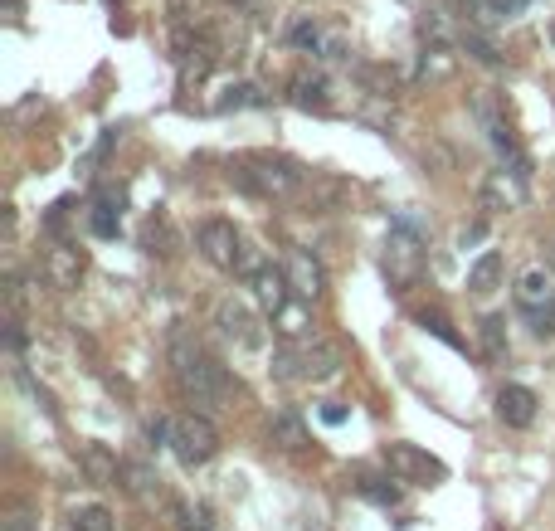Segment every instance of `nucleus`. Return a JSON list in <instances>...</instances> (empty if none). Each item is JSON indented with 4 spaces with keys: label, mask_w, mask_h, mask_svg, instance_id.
I'll return each mask as SVG.
<instances>
[{
    "label": "nucleus",
    "mask_w": 555,
    "mask_h": 531,
    "mask_svg": "<svg viewBox=\"0 0 555 531\" xmlns=\"http://www.w3.org/2000/svg\"><path fill=\"white\" fill-rule=\"evenodd\" d=\"M171 376L181 385V395L195 405V410H210V405H220L224 395V371L200 351V346L190 342L185 332L171 337Z\"/></svg>",
    "instance_id": "f257e3e1"
},
{
    "label": "nucleus",
    "mask_w": 555,
    "mask_h": 531,
    "mask_svg": "<svg viewBox=\"0 0 555 531\" xmlns=\"http://www.w3.org/2000/svg\"><path fill=\"white\" fill-rule=\"evenodd\" d=\"M239 186L263 195V200H283V195H293L302 186V166L288 161V156L254 152V156H244V166H239Z\"/></svg>",
    "instance_id": "f03ea898"
},
{
    "label": "nucleus",
    "mask_w": 555,
    "mask_h": 531,
    "mask_svg": "<svg viewBox=\"0 0 555 531\" xmlns=\"http://www.w3.org/2000/svg\"><path fill=\"white\" fill-rule=\"evenodd\" d=\"M166 444H171V454L181 458L185 468H200V463H210V458L220 454V429L210 424V415H181L171 419V434H166Z\"/></svg>",
    "instance_id": "7ed1b4c3"
},
{
    "label": "nucleus",
    "mask_w": 555,
    "mask_h": 531,
    "mask_svg": "<svg viewBox=\"0 0 555 531\" xmlns=\"http://www.w3.org/2000/svg\"><path fill=\"white\" fill-rule=\"evenodd\" d=\"M195 244H200V254H205L215 268H224V273H239L244 239H239V229L229 225V220H205V225L195 229Z\"/></svg>",
    "instance_id": "20e7f679"
},
{
    "label": "nucleus",
    "mask_w": 555,
    "mask_h": 531,
    "mask_svg": "<svg viewBox=\"0 0 555 531\" xmlns=\"http://www.w3.org/2000/svg\"><path fill=\"white\" fill-rule=\"evenodd\" d=\"M385 468L400 478V483H444V463L434 454H424L419 444H390L385 449Z\"/></svg>",
    "instance_id": "39448f33"
},
{
    "label": "nucleus",
    "mask_w": 555,
    "mask_h": 531,
    "mask_svg": "<svg viewBox=\"0 0 555 531\" xmlns=\"http://www.w3.org/2000/svg\"><path fill=\"white\" fill-rule=\"evenodd\" d=\"M526 205V171H492L487 181H482V210H521Z\"/></svg>",
    "instance_id": "423d86ee"
},
{
    "label": "nucleus",
    "mask_w": 555,
    "mask_h": 531,
    "mask_svg": "<svg viewBox=\"0 0 555 531\" xmlns=\"http://www.w3.org/2000/svg\"><path fill=\"white\" fill-rule=\"evenodd\" d=\"M215 322H220V332L229 337V342H239V346H263L268 342V332H263V322L249 312L244 303H220L215 307Z\"/></svg>",
    "instance_id": "0eeeda50"
},
{
    "label": "nucleus",
    "mask_w": 555,
    "mask_h": 531,
    "mask_svg": "<svg viewBox=\"0 0 555 531\" xmlns=\"http://www.w3.org/2000/svg\"><path fill=\"white\" fill-rule=\"evenodd\" d=\"M283 273H288L293 293H297V298H307V303H317V298H322V288H327V273H322V264H317L307 249H293Z\"/></svg>",
    "instance_id": "6e6552de"
},
{
    "label": "nucleus",
    "mask_w": 555,
    "mask_h": 531,
    "mask_svg": "<svg viewBox=\"0 0 555 531\" xmlns=\"http://www.w3.org/2000/svg\"><path fill=\"white\" fill-rule=\"evenodd\" d=\"M517 303L526 307V312H541V307L555 303V273L541 264H531L526 273L517 278Z\"/></svg>",
    "instance_id": "1a4fd4ad"
},
{
    "label": "nucleus",
    "mask_w": 555,
    "mask_h": 531,
    "mask_svg": "<svg viewBox=\"0 0 555 531\" xmlns=\"http://www.w3.org/2000/svg\"><path fill=\"white\" fill-rule=\"evenodd\" d=\"M497 415H502V424H512V429H526V424L536 419V390L502 385V390H497Z\"/></svg>",
    "instance_id": "9d476101"
},
{
    "label": "nucleus",
    "mask_w": 555,
    "mask_h": 531,
    "mask_svg": "<svg viewBox=\"0 0 555 531\" xmlns=\"http://www.w3.org/2000/svg\"><path fill=\"white\" fill-rule=\"evenodd\" d=\"M44 278H49V288H78V278H83V254L69 249V244L49 249V259H44Z\"/></svg>",
    "instance_id": "9b49d317"
},
{
    "label": "nucleus",
    "mask_w": 555,
    "mask_h": 531,
    "mask_svg": "<svg viewBox=\"0 0 555 531\" xmlns=\"http://www.w3.org/2000/svg\"><path fill=\"white\" fill-rule=\"evenodd\" d=\"M249 283H254V298H259L263 312H278L288 298H297L293 283H288V273H278V268H263V273L249 278Z\"/></svg>",
    "instance_id": "f8f14e48"
},
{
    "label": "nucleus",
    "mask_w": 555,
    "mask_h": 531,
    "mask_svg": "<svg viewBox=\"0 0 555 531\" xmlns=\"http://www.w3.org/2000/svg\"><path fill=\"white\" fill-rule=\"evenodd\" d=\"M122 205H127V195L122 190H98V200H93V215H88V225L98 239H112L117 225H122Z\"/></svg>",
    "instance_id": "ddd939ff"
},
{
    "label": "nucleus",
    "mask_w": 555,
    "mask_h": 531,
    "mask_svg": "<svg viewBox=\"0 0 555 531\" xmlns=\"http://www.w3.org/2000/svg\"><path fill=\"white\" fill-rule=\"evenodd\" d=\"M307 298H288V303L278 307V312H273V322H278V337H283V342H307V332H312V312H307Z\"/></svg>",
    "instance_id": "4468645a"
},
{
    "label": "nucleus",
    "mask_w": 555,
    "mask_h": 531,
    "mask_svg": "<svg viewBox=\"0 0 555 531\" xmlns=\"http://www.w3.org/2000/svg\"><path fill=\"white\" fill-rule=\"evenodd\" d=\"M268 439L278 444V449H288V454H297V449H307V429H302V419L297 415H273V424H268Z\"/></svg>",
    "instance_id": "2eb2a0df"
},
{
    "label": "nucleus",
    "mask_w": 555,
    "mask_h": 531,
    "mask_svg": "<svg viewBox=\"0 0 555 531\" xmlns=\"http://www.w3.org/2000/svg\"><path fill=\"white\" fill-rule=\"evenodd\" d=\"M497 283H502V254H497V249H487L478 264L468 268V288H473L478 298H487V293H492Z\"/></svg>",
    "instance_id": "dca6fc26"
},
{
    "label": "nucleus",
    "mask_w": 555,
    "mask_h": 531,
    "mask_svg": "<svg viewBox=\"0 0 555 531\" xmlns=\"http://www.w3.org/2000/svg\"><path fill=\"white\" fill-rule=\"evenodd\" d=\"M332 88H327V78H293V98L297 108H317V113H332V98H327Z\"/></svg>",
    "instance_id": "f3484780"
},
{
    "label": "nucleus",
    "mask_w": 555,
    "mask_h": 531,
    "mask_svg": "<svg viewBox=\"0 0 555 531\" xmlns=\"http://www.w3.org/2000/svg\"><path fill=\"white\" fill-rule=\"evenodd\" d=\"M478 337H482V356L487 361H507V322L502 317H482Z\"/></svg>",
    "instance_id": "a211bd4d"
},
{
    "label": "nucleus",
    "mask_w": 555,
    "mask_h": 531,
    "mask_svg": "<svg viewBox=\"0 0 555 531\" xmlns=\"http://www.w3.org/2000/svg\"><path fill=\"white\" fill-rule=\"evenodd\" d=\"M83 468H88V478L93 483H112L122 468H117V458L103 449V444H83Z\"/></svg>",
    "instance_id": "6ab92c4d"
},
{
    "label": "nucleus",
    "mask_w": 555,
    "mask_h": 531,
    "mask_svg": "<svg viewBox=\"0 0 555 531\" xmlns=\"http://www.w3.org/2000/svg\"><path fill=\"white\" fill-rule=\"evenodd\" d=\"M181 249V239H176V229L166 215H151L147 220V254H176Z\"/></svg>",
    "instance_id": "aec40b11"
},
{
    "label": "nucleus",
    "mask_w": 555,
    "mask_h": 531,
    "mask_svg": "<svg viewBox=\"0 0 555 531\" xmlns=\"http://www.w3.org/2000/svg\"><path fill=\"white\" fill-rule=\"evenodd\" d=\"M322 25L312 20V15H297L293 25H288V44H297V49H307V54H322Z\"/></svg>",
    "instance_id": "412c9836"
},
{
    "label": "nucleus",
    "mask_w": 555,
    "mask_h": 531,
    "mask_svg": "<svg viewBox=\"0 0 555 531\" xmlns=\"http://www.w3.org/2000/svg\"><path fill=\"white\" fill-rule=\"evenodd\" d=\"M220 113H239V108H263V93L254 83H234V88H224V98L215 103Z\"/></svg>",
    "instance_id": "4be33fe9"
},
{
    "label": "nucleus",
    "mask_w": 555,
    "mask_h": 531,
    "mask_svg": "<svg viewBox=\"0 0 555 531\" xmlns=\"http://www.w3.org/2000/svg\"><path fill=\"white\" fill-rule=\"evenodd\" d=\"M122 488L132 497H147L156 493V473H151L147 463H122Z\"/></svg>",
    "instance_id": "5701e85b"
},
{
    "label": "nucleus",
    "mask_w": 555,
    "mask_h": 531,
    "mask_svg": "<svg viewBox=\"0 0 555 531\" xmlns=\"http://www.w3.org/2000/svg\"><path fill=\"white\" fill-rule=\"evenodd\" d=\"M419 35L434 39V44H453V39H458V30H453V20H448V15H439V10H434V15H424V20H419Z\"/></svg>",
    "instance_id": "b1692460"
},
{
    "label": "nucleus",
    "mask_w": 555,
    "mask_h": 531,
    "mask_svg": "<svg viewBox=\"0 0 555 531\" xmlns=\"http://www.w3.org/2000/svg\"><path fill=\"white\" fill-rule=\"evenodd\" d=\"M74 531H112V512L108 507H78L74 512Z\"/></svg>",
    "instance_id": "393cba45"
},
{
    "label": "nucleus",
    "mask_w": 555,
    "mask_h": 531,
    "mask_svg": "<svg viewBox=\"0 0 555 531\" xmlns=\"http://www.w3.org/2000/svg\"><path fill=\"white\" fill-rule=\"evenodd\" d=\"M395 483H400V478H395ZM395 483H385V478H361L356 488H361L370 502H380V507H395V502H400V488H395Z\"/></svg>",
    "instance_id": "a878e982"
},
{
    "label": "nucleus",
    "mask_w": 555,
    "mask_h": 531,
    "mask_svg": "<svg viewBox=\"0 0 555 531\" xmlns=\"http://www.w3.org/2000/svg\"><path fill=\"white\" fill-rule=\"evenodd\" d=\"M268 268V259H263L254 244H244V254H239V278H254V273H263Z\"/></svg>",
    "instance_id": "bb28decb"
},
{
    "label": "nucleus",
    "mask_w": 555,
    "mask_h": 531,
    "mask_svg": "<svg viewBox=\"0 0 555 531\" xmlns=\"http://www.w3.org/2000/svg\"><path fill=\"white\" fill-rule=\"evenodd\" d=\"M463 44H468V54H478L482 64H502V54H497V49H492L482 35H463Z\"/></svg>",
    "instance_id": "cd10ccee"
},
{
    "label": "nucleus",
    "mask_w": 555,
    "mask_h": 531,
    "mask_svg": "<svg viewBox=\"0 0 555 531\" xmlns=\"http://www.w3.org/2000/svg\"><path fill=\"white\" fill-rule=\"evenodd\" d=\"M176 527H181V531H210V522H205V512H195V517H190L185 507H176Z\"/></svg>",
    "instance_id": "c85d7f7f"
},
{
    "label": "nucleus",
    "mask_w": 555,
    "mask_h": 531,
    "mask_svg": "<svg viewBox=\"0 0 555 531\" xmlns=\"http://www.w3.org/2000/svg\"><path fill=\"white\" fill-rule=\"evenodd\" d=\"M419 322H424V327H429V332H434V337H444V342H453V346H458V337H453V332H448V322H444V317H439V312H434V317H429V312H424V317H419Z\"/></svg>",
    "instance_id": "c756f323"
},
{
    "label": "nucleus",
    "mask_w": 555,
    "mask_h": 531,
    "mask_svg": "<svg viewBox=\"0 0 555 531\" xmlns=\"http://www.w3.org/2000/svg\"><path fill=\"white\" fill-rule=\"evenodd\" d=\"M5 531H39V522H35V517H25V512H20V517H10V522H5Z\"/></svg>",
    "instance_id": "7c9ffc66"
},
{
    "label": "nucleus",
    "mask_w": 555,
    "mask_h": 531,
    "mask_svg": "<svg viewBox=\"0 0 555 531\" xmlns=\"http://www.w3.org/2000/svg\"><path fill=\"white\" fill-rule=\"evenodd\" d=\"M322 419H327V424H341V419H346V410H341V405H332V400H327V410H322Z\"/></svg>",
    "instance_id": "2f4dec72"
}]
</instances>
